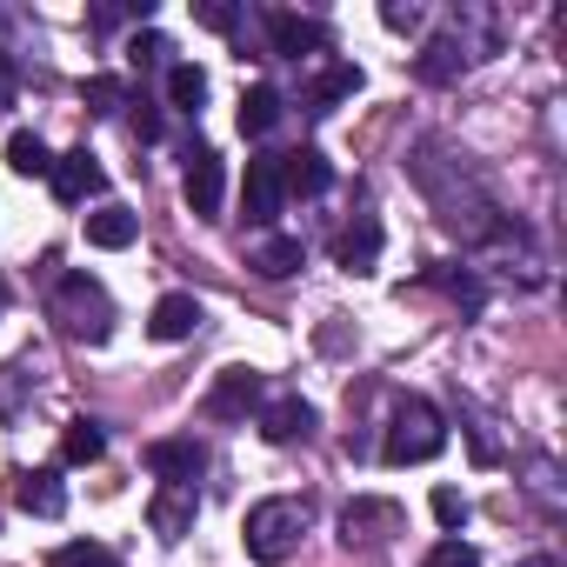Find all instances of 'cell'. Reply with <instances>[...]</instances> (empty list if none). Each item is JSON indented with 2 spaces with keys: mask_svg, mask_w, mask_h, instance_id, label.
Wrapping results in <instances>:
<instances>
[{
  "mask_svg": "<svg viewBox=\"0 0 567 567\" xmlns=\"http://www.w3.org/2000/svg\"><path fill=\"white\" fill-rule=\"evenodd\" d=\"M408 174H414V187L434 200L441 227H447V234H461L467 247H487V240L507 227V214H501V200H494V187H487V174L474 167V154H467V147H454V141L427 134V141L408 154Z\"/></svg>",
  "mask_w": 567,
  "mask_h": 567,
  "instance_id": "obj_1",
  "label": "cell"
},
{
  "mask_svg": "<svg viewBox=\"0 0 567 567\" xmlns=\"http://www.w3.org/2000/svg\"><path fill=\"white\" fill-rule=\"evenodd\" d=\"M48 315L61 321V334H68V341H87V348H101V341L114 334V295L101 288L94 274H61V280H54Z\"/></svg>",
  "mask_w": 567,
  "mask_h": 567,
  "instance_id": "obj_2",
  "label": "cell"
},
{
  "mask_svg": "<svg viewBox=\"0 0 567 567\" xmlns=\"http://www.w3.org/2000/svg\"><path fill=\"white\" fill-rule=\"evenodd\" d=\"M441 447H447V421H441V408L421 401V394H401L394 414H388L381 461H388V467H421V461H434Z\"/></svg>",
  "mask_w": 567,
  "mask_h": 567,
  "instance_id": "obj_3",
  "label": "cell"
},
{
  "mask_svg": "<svg viewBox=\"0 0 567 567\" xmlns=\"http://www.w3.org/2000/svg\"><path fill=\"white\" fill-rule=\"evenodd\" d=\"M301 534H308V501H295V494L254 501V507H247V527H240L247 560H260V567H280V560L301 547Z\"/></svg>",
  "mask_w": 567,
  "mask_h": 567,
  "instance_id": "obj_4",
  "label": "cell"
},
{
  "mask_svg": "<svg viewBox=\"0 0 567 567\" xmlns=\"http://www.w3.org/2000/svg\"><path fill=\"white\" fill-rule=\"evenodd\" d=\"M394 534H408V514H401V501L354 494V501L341 507V540H348V547H388Z\"/></svg>",
  "mask_w": 567,
  "mask_h": 567,
  "instance_id": "obj_5",
  "label": "cell"
},
{
  "mask_svg": "<svg viewBox=\"0 0 567 567\" xmlns=\"http://www.w3.org/2000/svg\"><path fill=\"white\" fill-rule=\"evenodd\" d=\"M187 214L194 220H220V200H227V161L214 147H194L187 154Z\"/></svg>",
  "mask_w": 567,
  "mask_h": 567,
  "instance_id": "obj_6",
  "label": "cell"
},
{
  "mask_svg": "<svg viewBox=\"0 0 567 567\" xmlns=\"http://www.w3.org/2000/svg\"><path fill=\"white\" fill-rule=\"evenodd\" d=\"M280 200H288V187H280V154H254L247 161V181H240V207L254 227H274L280 220Z\"/></svg>",
  "mask_w": 567,
  "mask_h": 567,
  "instance_id": "obj_7",
  "label": "cell"
},
{
  "mask_svg": "<svg viewBox=\"0 0 567 567\" xmlns=\"http://www.w3.org/2000/svg\"><path fill=\"white\" fill-rule=\"evenodd\" d=\"M260 394H267V381L254 368H227L200 408H207V421H247V414H260Z\"/></svg>",
  "mask_w": 567,
  "mask_h": 567,
  "instance_id": "obj_8",
  "label": "cell"
},
{
  "mask_svg": "<svg viewBox=\"0 0 567 567\" xmlns=\"http://www.w3.org/2000/svg\"><path fill=\"white\" fill-rule=\"evenodd\" d=\"M154 474H161V487H194L200 481V467H207V447L194 441V434H174V441H147V454H141Z\"/></svg>",
  "mask_w": 567,
  "mask_h": 567,
  "instance_id": "obj_9",
  "label": "cell"
},
{
  "mask_svg": "<svg viewBox=\"0 0 567 567\" xmlns=\"http://www.w3.org/2000/svg\"><path fill=\"white\" fill-rule=\"evenodd\" d=\"M267 48L280 61H301V54H321L328 48V28L308 21V14H288V8H267Z\"/></svg>",
  "mask_w": 567,
  "mask_h": 567,
  "instance_id": "obj_10",
  "label": "cell"
},
{
  "mask_svg": "<svg viewBox=\"0 0 567 567\" xmlns=\"http://www.w3.org/2000/svg\"><path fill=\"white\" fill-rule=\"evenodd\" d=\"M48 181H54V194H61L68 207H81V200H94V194H107V167H101V161H94L87 147H74V154H61Z\"/></svg>",
  "mask_w": 567,
  "mask_h": 567,
  "instance_id": "obj_11",
  "label": "cell"
},
{
  "mask_svg": "<svg viewBox=\"0 0 567 567\" xmlns=\"http://www.w3.org/2000/svg\"><path fill=\"white\" fill-rule=\"evenodd\" d=\"M315 421H321V414H315L301 394H280V401H267V408H260V434H267L274 447L308 441V434H315Z\"/></svg>",
  "mask_w": 567,
  "mask_h": 567,
  "instance_id": "obj_12",
  "label": "cell"
},
{
  "mask_svg": "<svg viewBox=\"0 0 567 567\" xmlns=\"http://www.w3.org/2000/svg\"><path fill=\"white\" fill-rule=\"evenodd\" d=\"M194 514H200V494H194V487H161V494L147 501V527H154L161 540H187V534H194Z\"/></svg>",
  "mask_w": 567,
  "mask_h": 567,
  "instance_id": "obj_13",
  "label": "cell"
},
{
  "mask_svg": "<svg viewBox=\"0 0 567 567\" xmlns=\"http://www.w3.org/2000/svg\"><path fill=\"white\" fill-rule=\"evenodd\" d=\"M280 187L301 194V200H321V194L334 187L328 154H321V147H295V154H280Z\"/></svg>",
  "mask_w": 567,
  "mask_h": 567,
  "instance_id": "obj_14",
  "label": "cell"
},
{
  "mask_svg": "<svg viewBox=\"0 0 567 567\" xmlns=\"http://www.w3.org/2000/svg\"><path fill=\"white\" fill-rule=\"evenodd\" d=\"M14 507L41 514V520H61L68 514V487H61V467H34L14 481Z\"/></svg>",
  "mask_w": 567,
  "mask_h": 567,
  "instance_id": "obj_15",
  "label": "cell"
},
{
  "mask_svg": "<svg viewBox=\"0 0 567 567\" xmlns=\"http://www.w3.org/2000/svg\"><path fill=\"white\" fill-rule=\"evenodd\" d=\"M134 234H141V214H134V207H121V200H101V207L87 214V247L121 254V247H134Z\"/></svg>",
  "mask_w": 567,
  "mask_h": 567,
  "instance_id": "obj_16",
  "label": "cell"
},
{
  "mask_svg": "<svg viewBox=\"0 0 567 567\" xmlns=\"http://www.w3.org/2000/svg\"><path fill=\"white\" fill-rule=\"evenodd\" d=\"M194 328H200V301L194 295H161L154 315H147V334L154 341H194Z\"/></svg>",
  "mask_w": 567,
  "mask_h": 567,
  "instance_id": "obj_17",
  "label": "cell"
},
{
  "mask_svg": "<svg viewBox=\"0 0 567 567\" xmlns=\"http://www.w3.org/2000/svg\"><path fill=\"white\" fill-rule=\"evenodd\" d=\"M361 81H368V74H361L354 61H334V68H321V81L308 87V114H334L341 101H354V94H361Z\"/></svg>",
  "mask_w": 567,
  "mask_h": 567,
  "instance_id": "obj_18",
  "label": "cell"
},
{
  "mask_svg": "<svg viewBox=\"0 0 567 567\" xmlns=\"http://www.w3.org/2000/svg\"><path fill=\"white\" fill-rule=\"evenodd\" d=\"M254 274H267V280H288V274H301L308 267V247L295 240V234H267L260 247H254V260H247Z\"/></svg>",
  "mask_w": 567,
  "mask_h": 567,
  "instance_id": "obj_19",
  "label": "cell"
},
{
  "mask_svg": "<svg viewBox=\"0 0 567 567\" xmlns=\"http://www.w3.org/2000/svg\"><path fill=\"white\" fill-rule=\"evenodd\" d=\"M461 68H467V48H461L454 34H434V41L421 48V61H414V74H421L427 87H447V81H461Z\"/></svg>",
  "mask_w": 567,
  "mask_h": 567,
  "instance_id": "obj_20",
  "label": "cell"
},
{
  "mask_svg": "<svg viewBox=\"0 0 567 567\" xmlns=\"http://www.w3.org/2000/svg\"><path fill=\"white\" fill-rule=\"evenodd\" d=\"M334 254H341L348 274H374V260H381V220H374V214H354V227L341 234Z\"/></svg>",
  "mask_w": 567,
  "mask_h": 567,
  "instance_id": "obj_21",
  "label": "cell"
},
{
  "mask_svg": "<svg viewBox=\"0 0 567 567\" xmlns=\"http://www.w3.org/2000/svg\"><path fill=\"white\" fill-rule=\"evenodd\" d=\"M101 454H107V427H101V421L81 414V421L61 427V467H94Z\"/></svg>",
  "mask_w": 567,
  "mask_h": 567,
  "instance_id": "obj_22",
  "label": "cell"
},
{
  "mask_svg": "<svg viewBox=\"0 0 567 567\" xmlns=\"http://www.w3.org/2000/svg\"><path fill=\"white\" fill-rule=\"evenodd\" d=\"M280 114H288V101H280L274 87H247V94H240V134H247V141L274 134V127H280Z\"/></svg>",
  "mask_w": 567,
  "mask_h": 567,
  "instance_id": "obj_23",
  "label": "cell"
},
{
  "mask_svg": "<svg viewBox=\"0 0 567 567\" xmlns=\"http://www.w3.org/2000/svg\"><path fill=\"white\" fill-rule=\"evenodd\" d=\"M8 167H14L21 181H48V174H54V154H48V141H41V134H28V127H21V134L8 141Z\"/></svg>",
  "mask_w": 567,
  "mask_h": 567,
  "instance_id": "obj_24",
  "label": "cell"
},
{
  "mask_svg": "<svg viewBox=\"0 0 567 567\" xmlns=\"http://www.w3.org/2000/svg\"><path fill=\"white\" fill-rule=\"evenodd\" d=\"M167 101H174L181 114H200V101H207V74H200L194 61H167Z\"/></svg>",
  "mask_w": 567,
  "mask_h": 567,
  "instance_id": "obj_25",
  "label": "cell"
},
{
  "mask_svg": "<svg viewBox=\"0 0 567 567\" xmlns=\"http://www.w3.org/2000/svg\"><path fill=\"white\" fill-rule=\"evenodd\" d=\"M34 388V361H8V368H0V414H21V394Z\"/></svg>",
  "mask_w": 567,
  "mask_h": 567,
  "instance_id": "obj_26",
  "label": "cell"
},
{
  "mask_svg": "<svg viewBox=\"0 0 567 567\" xmlns=\"http://www.w3.org/2000/svg\"><path fill=\"white\" fill-rule=\"evenodd\" d=\"M48 567H121L101 540H68V547H54L48 554Z\"/></svg>",
  "mask_w": 567,
  "mask_h": 567,
  "instance_id": "obj_27",
  "label": "cell"
},
{
  "mask_svg": "<svg viewBox=\"0 0 567 567\" xmlns=\"http://www.w3.org/2000/svg\"><path fill=\"white\" fill-rule=\"evenodd\" d=\"M194 21L214 28V34H240V8H234V0H194Z\"/></svg>",
  "mask_w": 567,
  "mask_h": 567,
  "instance_id": "obj_28",
  "label": "cell"
},
{
  "mask_svg": "<svg viewBox=\"0 0 567 567\" xmlns=\"http://www.w3.org/2000/svg\"><path fill=\"white\" fill-rule=\"evenodd\" d=\"M127 101H134V94H127L121 81H107V74H94V81H87V114H121Z\"/></svg>",
  "mask_w": 567,
  "mask_h": 567,
  "instance_id": "obj_29",
  "label": "cell"
},
{
  "mask_svg": "<svg viewBox=\"0 0 567 567\" xmlns=\"http://www.w3.org/2000/svg\"><path fill=\"white\" fill-rule=\"evenodd\" d=\"M467 514H474V507H467V494H461V487H434V520H441L447 534H461V527H467Z\"/></svg>",
  "mask_w": 567,
  "mask_h": 567,
  "instance_id": "obj_30",
  "label": "cell"
},
{
  "mask_svg": "<svg viewBox=\"0 0 567 567\" xmlns=\"http://www.w3.org/2000/svg\"><path fill=\"white\" fill-rule=\"evenodd\" d=\"M421 567H481V554H474V547H467L461 534H447V540H441V547H434V554H427Z\"/></svg>",
  "mask_w": 567,
  "mask_h": 567,
  "instance_id": "obj_31",
  "label": "cell"
},
{
  "mask_svg": "<svg viewBox=\"0 0 567 567\" xmlns=\"http://www.w3.org/2000/svg\"><path fill=\"white\" fill-rule=\"evenodd\" d=\"M381 21H388L394 34H421V21H427V8H421V0H388V8H381Z\"/></svg>",
  "mask_w": 567,
  "mask_h": 567,
  "instance_id": "obj_32",
  "label": "cell"
},
{
  "mask_svg": "<svg viewBox=\"0 0 567 567\" xmlns=\"http://www.w3.org/2000/svg\"><path fill=\"white\" fill-rule=\"evenodd\" d=\"M127 54H134V68H161V61H167V41H161V34H134Z\"/></svg>",
  "mask_w": 567,
  "mask_h": 567,
  "instance_id": "obj_33",
  "label": "cell"
},
{
  "mask_svg": "<svg viewBox=\"0 0 567 567\" xmlns=\"http://www.w3.org/2000/svg\"><path fill=\"white\" fill-rule=\"evenodd\" d=\"M14 101H21V74H14L8 54H0V114H14Z\"/></svg>",
  "mask_w": 567,
  "mask_h": 567,
  "instance_id": "obj_34",
  "label": "cell"
},
{
  "mask_svg": "<svg viewBox=\"0 0 567 567\" xmlns=\"http://www.w3.org/2000/svg\"><path fill=\"white\" fill-rule=\"evenodd\" d=\"M127 107H134V127H141V141H154V134H161V114H154L147 101H127Z\"/></svg>",
  "mask_w": 567,
  "mask_h": 567,
  "instance_id": "obj_35",
  "label": "cell"
},
{
  "mask_svg": "<svg viewBox=\"0 0 567 567\" xmlns=\"http://www.w3.org/2000/svg\"><path fill=\"white\" fill-rule=\"evenodd\" d=\"M534 494H547V507H560V487H554V467L534 461Z\"/></svg>",
  "mask_w": 567,
  "mask_h": 567,
  "instance_id": "obj_36",
  "label": "cell"
},
{
  "mask_svg": "<svg viewBox=\"0 0 567 567\" xmlns=\"http://www.w3.org/2000/svg\"><path fill=\"white\" fill-rule=\"evenodd\" d=\"M14 308V288H8V280H0V315H8Z\"/></svg>",
  "mask_w": 567,
  "mask_h": 567,
  "instance_id": "obj_37",
  "label": "cell"
},
{
  "mask_svg": "<svg viewBox=\"0 0 567 567\" xmlns=\"http://www.w3.org/2000/svg\"><path fill=\"white\" fill-rule=\"evenodd\" d=\"M520 567H554V560H547V554H534V560H520Z\"/></svg>",
  "mask_w": 567,
  "mask_h": 567,
  "instance_id": "obj_38",
  "label": "cell"
}]
</instances>
